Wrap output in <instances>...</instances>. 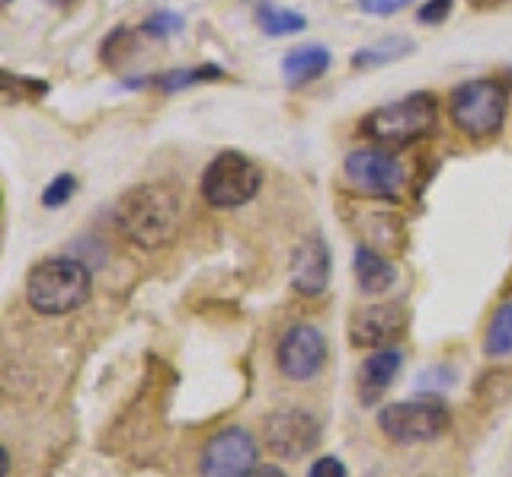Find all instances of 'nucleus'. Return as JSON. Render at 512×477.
<instances>
[{
  "mask_svg": "<svg viewBox=\"0 0 512 477\" xmlns=\"http://www.w3.org/2000/svg\"><path fill=\"white\" fill-rule=\"evenodd\" d=\"M183 218V196L170 183H141L119 199L116 225L141 250L167 247Z\"/></svg>",
  "mask_w": 512,
  "mask_h": 477,
  "instance_id": "obj_1",
  "label": "nucleus"
},
{
  "mask_svg": "<svg viewBox=\"0 0 512 477\" xmlns=\"http://www.w3.org/2000/svg\"><path fill=\"white\" fill-rule=\"evenodd\" d=\"M93 292L90 269L71 257H52L32 266L26 279V301L32 311L61 317L84 308Z\"/></svg>",
  "mask_w": 512,
  "mask_h": 477,
  "instance_id": "obj_2",
  "label": "nucleus"
},
{
  "mask_svg": "<svg viewBox=\"0 0 512 477\" xmlns=\"http://www.w3.org/2000/svg\"><path fill=\"white\" fill-rule=\"evenodd\" d=\"M439 129V100L420 90L404 100L384 103L362 119V135L384 148H410Z\"/></svg>",
  "mask_w": 512,
  "mask_h": 477,
  "instance_id": "obj_3",
  "label": "nucleus"
},
{
  "mask_svg": "<svg viewBox=\"0 0 512 477\" xmlns=\"http://www.w3.org/2000/svg\"><path fill=\"white\" fill-rule=\"evenodd\" d=\"M509 93L493 77H477V81H464L452 90V122L468 138H493L506 122Z\"/></svg>",
  "mask_w": 512,
  "mask_h": 477,
  "instance_id": "obj_4",
  "label": "nucleus"
},
{
  "mask_svg": "<svg viewBox=\"0 0 512 477\" xmlns=\"http://www.w3.org/2000/svg\"><path fill=\"white\" fill-rule=\"evenodd\" d=\"M263 186V170L240 151H221L202 173V199L212 209H240Z\"/></svg>",
  "mask_w": 512,
  "mask_h": 477,
  "instance_id": "obj_5",
  "label": "nucleus"
},
{
  "mask_svg": "<svg viewBox=\"0 0 512 477\" xmlns=\"http://www.w3.org/2000/svg\"><path fill=\"white\" fill-rule=\"evenodd\" d=\"M378 426L384 436H391L400 445H420L439 439L452 426V413L439 401H400L381 407Z\"/></svg>",
  "mask_w": 512,
  "mask_h": 477,
  "instance_id": "obj_6",
  "label": "nucleus"
},
{
  "mask_svg": "<svg viewBox=\"0 0 512 477\" xmlns=\"http://www.w3.org/2000/svg\"><path fill=\"white\" fill-rule=\"evenodd\" d=\"M343 177L362 196L397 199L400 189H404L407 173H404V164H400L394 154L375 151V148H359V151L346 154Z\"/></svg>",
  "mask_w": 512,
  "mask_h": 477,
  "instance_id": "obj_7",
  "label": "nucleus"
},
{
  "mask_svg": "<svg viewBox=\"0 0 512 477\" xmlns=\"http://www.w3.org/2000/svg\"><path fill=\"white\" fill-rule=\"evenodd\" d=\"M256 455H260V445L247 433V429L231 426L221 429L218 436H212V442L205 445L202 452V477H244L253 465Z\"/></svg>",
  "mask_w": 512,
  "mask_h": 477,
  "instance_id": "obj_8",
  "label": "nucleus"
},
{
  "mask_svg": "<svg viewBox=\"0 0 512 477\" xmlns=\"http://www.w3.org/2000/svg\"><path fill=\"white\" fill-rule=\"evenodd\" d=\"M263 436H266V445L276 455L301 458L320 442V423L311 417L308 410L288 407V410H276L272 417H266Z\"/></svg>",
  "mask_w": 512,
  "mask_h": 477,
  "instance_id": "obj_9",
  "label": "nucleus"
},
{
  "mask_svg": "<svg viewBox=\"0 0 512 477\" xmlns=\"http://www.w3.org/2000/svg\"><path fill=\"white\" fill-rule=\"evenodd\" d=\"M279 372L288 381H308L314 378L327 362V340L317 327L295 324L292 330H285V337L279 343Z\"/></svg>",
  "mask_w": 512,
  "mask_h": 477,
  "instance_id": "obj_10",
  "label": "nucleus"
},
{
  "mask_svg": "<svg viewBox=\"0 0 512 477\" xmlns=\"http://www.w3.org/2000/svg\"><path fill=\"white\" fill-rule=\"evenodd\" d=\"M330 282V247L320 234H308L292 257V285L295 292L317 298L327 292Z\"/></svg>",
  "mask_w": 512,
  "mask_h": 477,
  "instance_id": "obj_11",
  "label": "nucleus"
},
{
  "mask_svg": "<svg viewBox=\"0 0 512 477\" xmlns=\"http://www.w3.org/2000/svg\"><path fill=\"white\" fill-rule=\"evenodd\" d=\"M407 327V314L400 305H372L352 314L349 321V340L356 346L375 349L391 343L394 337H400Z\"/></svg>",
  "mask_w": 512,
  "mask_h": 477,
  "instance_id": "obj_12",
  "label": "nucleus"
},
{
  "mask_svg": "<svg viewBox=\"0 0 512 477\" xmlns=\"http://www.w3.org/2000/svg\"><path fill=\"white\" fill-rule=\"evenodd\" d=\"M356 285L362 295H384L397 282V266L375 247H356Z\"/></svg>",
  "mask_w": 512,
  "mask_h": 477,
  "instance_id": "obj_13",
  "label": "nucleus"
},
{
  "mask_svg": "<svg viewBox=\"0 0 512 477\" xmlns=\"http://www.w3.org/2000/svg\"><path fill=\"white\" fill-rule=\"evenodd\" d=\"M330 68V52L327 45H298L285 58H282V77L288 87H301V84H311L317 77H324Z\"/></svg>",
  "mask_w": 512,
  "mask_h": 477,
  "instance_id": "obj_14",
  "label": "nucleus"
},
{
  "mask_svg": "<svg viewBox=\"0 0 512 477\" xmlns=\"http://www.w3.org/2000/svg\"><path fill=\"white\" fill-rule=\"evenodd\" d=\"M400 362H404V356H400L397 349H381V353L368 356L362 362V369H359V388H362L365 401H375L381 391L391 388V381L400 372Z\"/></svg>",
  "mask_w": 512,
  "mask_h": 477,
  "instance_id": "obj_15",
  "label": "nucleus"
},
{
  "mask_svg": "<svg viewBox=\"0 0 512 477\" xmlns=\"http://www.w3.org/2000/svg\"><path fill=\"white\" fill-rule=\"evenodd\" d=\"M224 71L218 65H199V68H180V71H167V74H154V77H141V81H125L122 87L128 90H138V87H157L164 93H176V90H186V87H196V84H212L221 81Z\"/></svg>",
  "mask_w": 512,
  "mask_h": 477,
  "instance_id": "obj_16",
  "label": "nucleus"
},
{
  "mask_svg": "<svg viewBox=\"0 0 512 477\" xmlns=\"http://www.w3.org/2000/svg\"><path fill=\"white\" fill-rule=\"evenodd\" d=\"M256 26L263 29L266 36L272 39H282V36H298L308 20L301 17L298 10H288L272 4V0H256Z\"/></svg>",
  "mask_w": 512,
  "mask_h": 477,
  "instance_id": "obj_17",
  "label": "nucleus"
},
{
  "mask_svg": "<svg viewBox=\"0 0 512 477\" xmlns=\"http://www.w3.org/2000/svg\"><path fill=\"white\" fill-rule=\"evenodd\" d=\"M413 52V42L407 36H388L381 42H372L352 55V68H381L391 65V61H400Z\"/></svg>",
  "mask_w": 512,
  "mask_h": 477,
  "instance_id": "obj_18",
  "label": "nucleus"
},
{
  "mask_svg": "<svg viewBox=\"0 0 512 477\" xmlns=\"http://www.w3.org/2000/svg\"><path fill=\"white\" fill-rule=\"evenodd\" d=\"M484 353L500 359L512 353V301L496 308V314L490 317V327H487V337H484Z\"/></svg>",
  "mask_w": 512,
  "mask_h": 477,
  "instance_id": "obj_19",
  "label": "nucleus"
},
{
  "mask_svg": "<svg viewBox=\"0 0 512 477\" xmlns=\"http://www.w3.org/2000/svg\"><path fill=\"white\" fill-rule=\"evenodd\" d=\"M74 189H77V177H74V173H58V177L45 186L42 205H45V209H61V205L74 196Z\"/></svg>",
  "mask_w": 512,
  "mask_h": 477,
  "instance_id": "obj_20",
  "label": "nucleus"
},
{
  "mask_svg": "<svg viewBox=\"0 0 512 477\" xmlns=\"http://www.w3.org/2000/svg\"><path fill=\"white\" fill-rule=\"evenodd\" d=\"M183 29V17L173 10H157L154 17L144 20V33L154 36V39H170Z\"/></svg>",
  "mask_w": 512,
  "mask_h": 477,
  "instance_id": "obj_21",
  "label": "nucleus"
},
{
  "mask_svg": "<svg viewBox=\"0 0 512 477\" xmlns=\"http://www.w3.org/2000/svg\"><path fill=\"white\" fill-rule=\"evenodd\" d=\"M128 49H132V33H128V29H112L100 52L106 65H119V58H125Z\"/></svg>",
  "mask_w": 512,
  "mask_h": 477,
  "instance_id": "obj_22",
  "label": "nucleus"
},
{
  "mask_svg": "<svg viewBox=\"0 0 512 477\" xmlns=\"http://www.w3.org/2000/svg\"><path fill=\"white\" fill-rule=\"evenodd\" d=\"M452 7H455V0H426V4L416 10V20L426 26H439L452 17Z\"/></svg>",
  "mask_w": 512,
  "mask_h": 477,
  "instance_id": "obj_23",
  "label": "nucleus"
},
{
  "mask_svg": "<svg viewBox=\"0 0 512 477\" xmlns=\"http://www.w3.org/2000/svg\"><path fill=\"white\" fill-rule=\"evenodd\" d=\"M413 0H359V10L368 17H394V13L407 10Z\"/></svg>",
  "mask_w": 512,
  "mask_h": 477,
  "instance_id": "obj_24",
  "label": "nucleus"
},
{
  "mask_svg": "<svg viewBox=\"0 0 512 477\" xmlns=\"http://www.w3.org/2000/svg\"><path fill=\"white\" fill-rule=\"evenodd\" d=\"M308 477H346V465L336 455L317 458L314 465L308 468Z\"/></svg>",
  "mask_w": 512,
  "mask_h": 477,
  "instance_id": "obj_25",
  "label": "nucleus"
},
{
  "mask_svg": "<svg viewBox=\"0 0 512 477\" xmlns=\"http://www.w3.org/2000/svg\"><path fill=\"white\" fill-rule=\"evenodd\" d=\"M244 477H288V474L276 465H253Z\"/></svg>",
  "mask_w": 512,
  "mask_h": 477,
  "instance_id": "obj_26",
  "label": "nucleus"
},
{
  "mask_svg": "<svg viewBox=\"0 0 512 477\" xmlns=\"http://www.w3.org/2000/svg\"><path fill=\"white\" fill-rule=\"evenodd\" d=\"M500 4H506V0H471V7H477V10H484V7H500Z\"/></svg>",
  "mask_w": 512,
  "mask_h": 477,
  "instance_id": "obj_27",
  "label": "nucleus"
},
{
  "mask_svg": "<svg viewBox=\"0 0 512 477\" xmlns=\"http://www.w3.org/2000/svg\"><path fill=\"white\" fill-rule=\"evenodd\" d=\"M48 4H71V0H48Z\"/></svg>",
  "mask_w": 512,
  "mask_h": 477,
  "instance_id": "obj_28",
  "label": "nucleus"
},
{
  "mask_svg": "<svg viewBox=\"0 0 512 477\" xmlns=\"http://www.w3.org/2000/svg\"><path fill=\"white\" fill-rule=\"evenodd\" d=\"M7 4H10V0H7Z\"/></svg>",
  "mask_w": 512,
  "mask_h": 477,
  "instance_id": "obj_29",
  "label": "nucleus"
}]
</instances>
